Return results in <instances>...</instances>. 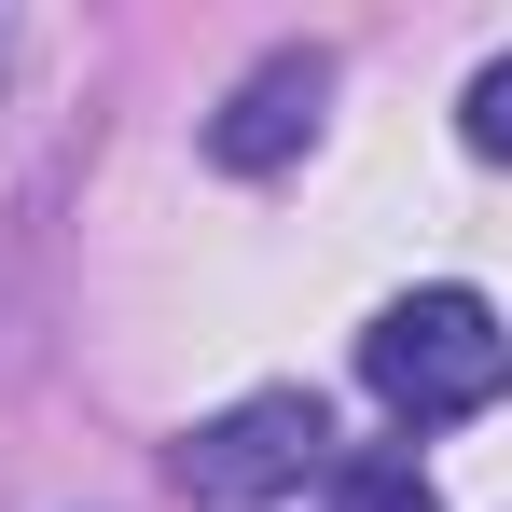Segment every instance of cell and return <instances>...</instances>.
I'll list each match as a JSON object with an SVG mask.
<instances>
[{
  "mask_svg": "<svg viewBox=\"0 0 512 512\" xmlns=\"http://www.w3.org/2000/svg\"><path fill=\"white\" fill-rule=\"evenodd\" d=\"M360 388L388 402L402 429H443V416H485L512 388V333L485 291H402L374 333H360Z\"/></svg>",
  "mask_w": 512,
  "mask_h": 512,
  "instance_id": "1",
  "label": "cell"
},
{
  "mask_svg": "<svg viewBox=\"0 0 512 512\" xmlns=\"http://www.w3.org/2000/svg\"><path fill=\"white\" fill-rule=\"evenodd\" d=\"M319 457H333V416L305 388H250V402H222L194 429L167 471H180V499H208V512H263V499H291Z\"/></svg>",
  "mask_w": 512,
  "mask_h": 512,
  "instance_id": "2",
  "label": "cell"
},
{
  "mask_svg": "<svg viewBox=\"0 0 512 512\" xmlns=\"http://www.w3.org/2000/svg\"><path fill=\"white\" fill-rule=\"evenodd\" d=\"M319 97H333V56H319V42H277L250 84L208 111V167L222 180H277L305 139H319Z\"/></svg>",
  "mask_w": 512,
  "mask_h": 512,
  "instance_id": "3",
  "label": "cell"
},
{
  "mask_svg": "<svg viewBox=\"0 0 512 512\" xmlns=\"http://www.w3.org/2000/svg\"><path fill=\"white\" fill-rule=\"evenodd\" d=\"M457 139H471L485 167H512V56H485V70H471V97H457Z\"/></svg>",
  "mask_w": 512,
  "mask_h": 512,
  "instance_id": "4",
  "label": "cell"
},
{
  "mask_svg": "<svg viewBox=\"0 0 512 512\" xmlns=\"http://www.w3.org/2000/svg\"><path fill=\"white\" fill-rule=\"evenodd\" d=\"M346 512H443L416 485V457H360V471H346Z\"/></svg>",
  "mask_w": 512,
  "mask_h": 512,
  "instance_id": "5",
  "label": "cell"
}]
</instances>
